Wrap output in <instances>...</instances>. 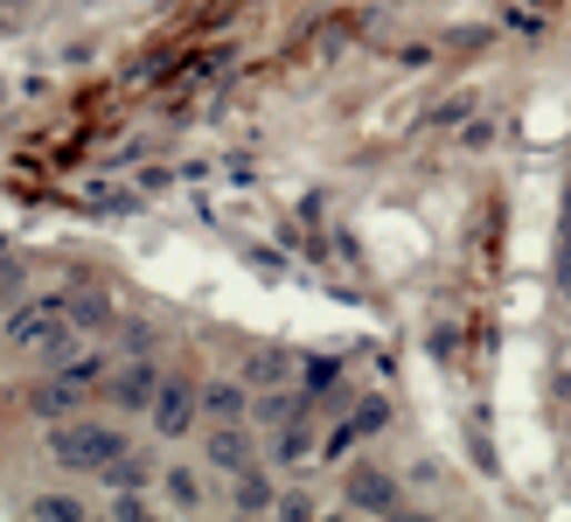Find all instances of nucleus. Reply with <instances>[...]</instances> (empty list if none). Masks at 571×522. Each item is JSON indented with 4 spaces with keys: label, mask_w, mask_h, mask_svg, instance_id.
Instances as JSON below:
<instances>
[{
    "label": "nucleus",
    "mask_w": 571,
    "mask_h": 522,
    "mask_svg": "<svg viewBox=\"0 0 571 522\" xmlns=\"http://www.w3.org/2000/svg\"><path fill=\"white\" fill-rule=\"evenodd\" d=\"M0 313H8V272H0Z\"/></svg>",
    "instance_id": "20"
},
{
    "label": "nucleus",
    "mask_w": 571,
    "mask_h": 522,
    "mask_svg": "<svg viewBox=\"0 0 571 522\" xmlns=\"http://www.w3.org/2000/svg\"><path fill=\"white\" fill-rule=\"evenodd\" d=\"M161 362H153V355H133V362H119V370H112V404L119 411H133V418H147V404H153V390H161Z\"/></svg>",
    "instance_id": "5"
},
{
    "label": "nucleus",
    "mask_w": 571,
    "mask_h": 522,
    "mask_svg": "<svg viewBox=\"0 0 571 522\" xmlns=\"http://www.w3.org/2000/svg\"><path fill=\"white\" fill-rule=\"evenodd\" d=\"M36 515L42 522H77V515H84V502H77V494H36Z\"/></svg>",
    "instance_id": "15"
},
{
    "label": "nucleus",
    "mask_w": 571,
    "mask_h": 522,
    "mask_svg": "<svg viewBox=\"0 0 571 522\" xmlns=\"http://www.w3.org/2000/svg\"><path fill=\"white\" fill-rule=\"evenodd\" d=\"M161 494H168V509H202V502H210V494H202V474H196V466L189 460H174V466H161Z\"/></svg>",
    "instance_id": "11"
},
{
    "label": "nucleus",
    "mask_w": 571,
    "mask_h": 522,
    "mask_svg": "<svg viewBox=\"0 0 571 522\" xmlns=\"http://www.w3.org/2000/svg\"><path fill=\"white\" fill-rule=\"evenodd\" d=\"M564 390H571V383H564Z\"/></svg>",
    "instance_id": "21"
},
{
    "label": "nucleus",
    "mask_w": 571,
    "mask_h": 522,
    "mask_svg": "<svg viewBox=\"0 0 571 522\" xmlns=\"http://www.w3.org/2000/svg\"><path fill=\"white\" fill-rule=\"evenodd\" d=\"M63 313H70V328H106V321H112V300L98 293V285H84V293L70 285V293H63Z\"/></svg>",
    "instance_id": "13"
},
{
    "label": "nucleus",
    "mask_w": 571,
    "mask_h": 522,
    "mask_svg": "<svg viewBox=\"0 0 571 522\" xmlns=\"http://www.w3.org/2000/svg\"><path fill=\"white\" fill-rule=\"evenodd\" d=\"M0 334H8L21 355H63L70 313H63V300H21V307L0 313Z\"/></svg>",
    "instance_id": "2"
},
{
    "label": "nucleus",
    "mask_w": 571,
    "mask_h": 522,
    "mask_svg": "<svg viewBox=\"0 0 571 522\" xmlns=\"http://www.w3.org/2000/svg\"><path fill=\"white\" fill-rule=\"evenodd\" d=\"M202 425H251V390L230 377H210L202 383Z\"/></svg>",
    "instance_id": "6"
},
{
    "label": "nucleus",
    "mask_w": 571,
    "mask_h": 522,
    "mask_svg": "<svg viewBox=\"0 0 571 522\" xmlns=\"http://www.w3.org/2000/svg\"><path fill=\"white\" fill-rule=\"evenodd\" d=\"M342 502H349V515H398L404 488L383 474V466H349V474H342Z\"/></svg>",
    "instance_id": "4"
},
{
    "label": "nucleus",
    "mask_w": 571,
    "mask_h": 522,
    "mask_svg": "<svg viewBox=\"0 0 571 522\" xmlns=\"http://www.w3.org/2000/svg\"><path fill=\"white\" fill-rule=\"evenodd\" d=\"M98 481H112V488H147V481H161V474H153V460H147V453H133V446H126V453H119V460H112Z\"/></svg>",
    "instance_id": "14"
},
{
    "label": "nucleus",
    "mask_w": 571,
    "mask_h": 522,
    "mask_svg": "<svg viewBox=\"0 0 571 522\" xmlns=\"http://www.w3.org/2000/svg\"><path fill=\"white\" fill-rule=\"evenodd\" d=\"M334 383V362L328 355H307V390H328Z\"/></svg>",
    "instance_id": "17"
},
{
    "label": "nucleus",
    "mask_w": 571,
    "mask_h": 522,
    "mask_svg": "<svg viewBox=\"0 0 571 522\" xmlns=\"http://www.w3.org/2000/svg\"><path fill=\"white\" fill-rule=\"evenodd\" d=\"M77 398H84V390H77V383L57 370L49 383H36V390H29V411L42 418V425H57V418H77Z\"/></svg>",
    "instance_id": "9"
},
{
    "label": "nucleus",
    "mask_w": 571,
    "mask_h": 522,
    "mask_svg": "<svg viewBox=\"0 0 571 522\" xmlns=\"http://www.w3.org/2000/svg\"><path fill=\"white\" fill-rule=\"evenodd\" d=\"M314 446H321V439H314V425H307V411H300V418H286V425H279L272 460H279V466H293V460H307Z\"/></svg>",
    "instance_id": "12"
},
{
    "label": "nucleus",
    "mask_w": 571,
    "mask_h": 522,
    "mask_svg": "<svg viewBox=\"0 0 571 522\" xmlns=\"http://www.w3.org/2000/svg\"><path fill=\"white\" fill-rule=\"evenodd\" d=\"M251 383H286V370H279V355H258V362H251Z\"/></svg>",
    "instance_id": "19"
},
{
    "label": "nucleus",
    "mask_w": 571,
    "mask_h": 522,
    "mask_svg": "<svg viewBox=\"0 0 571 522\" xmlns=\"http://www.w3.org/2000/svg\"><path fill=\"white\" fill-rule=\"evenodd\" d=\"M202 460L217 466V474H238V466H251V425H210L202 432Z\"/></svg>",
    "instance_id": "8"
},
{
    "label": "nucleus",
    "mask_w": 571,
    "mask_h": 522,
    "mask_svg": "<svg viewBox=\"0 0 571 522\" xmlns=\"http://www.w3.org/2000/svg\"><path fill=\"white\" fill-rule=\"evenodd\" d=\"M119 453H126L119 425H91V418H57V425H49V460L77 481H98Z\"/></svg>",
    "instance_id": "1"
},
{
    "label": "nucleus",
    "mask_w": 571,
    "mask_h": 522,
    "mask_svg": "<svg viewBox=\"0 0 571 522\" xmlns=\"http://www.w3.org/2000/svg\"><path fill=\"white\" fill-rule=\"evenodd\" d=\"M230 509L238 515H272L279 509V488H272V466H238V474H230Z\"/></svg>",
    "instance_id": "7"
},
{
    "label": "nucleus",
    "mask_w": 571,
    "mask_h": 522,
    "mask_svg": "<svg viewBox=\"0 0 571 522\" xmlns=\"http://www.w3.org/2000/svg\"><path fill=\"white\" fill-rule=\"evenodd\" d=\"M383 425H391V398H362V404H355V411L342 418V432H334V439H328V446H334V453H342V446H349V439H377Z\"/></svg>",
    "instance_id": "10"
},
{
    "label": "nucleus",
    "mask_w": 571,
    "mask_h": 522,
    "mask_svg": "<svg viewBox=\"0 0 571 522\" xmlns=\"http://www.w3.org/2000/svg\"><path fill=\"white\" fill-rule=\"evenodd\" d=\"M147 425H153V439H189L202 425V383L161 377V390H153V404H147Z\"/></svg>",
    "instance_id": "3"
},
{
    "label": "nucleus",
    "mask_w": 571,
    "mask_h": 522,
    "mask_svg": "<svg viewBox=\"0 0 571 522\" xmlns=\"http://www.w3.org/2000/svg\"><path fill=\"white\" fill-rule=\"evenodd\" d=\"M272 515H293V522H300V515H314V494H279V509H272Z\"/></svg>",
    "instance_id": "18"
},
{
    "label": "nucleus",
    "mask_w": 571,
    "mask_h": 522,
    "mask_svg": "<svg viewBox=\"0 0 571 522\" xmlns=\"http://www.w3.org/2000/svg\"><path fill=\"white\" fill-rule=\"evenodd\" d=\"M112 515H147L153 502H147V488H112V502H106Z\"/></svg>",
    "instance_id": "16"
}]
</instances>
